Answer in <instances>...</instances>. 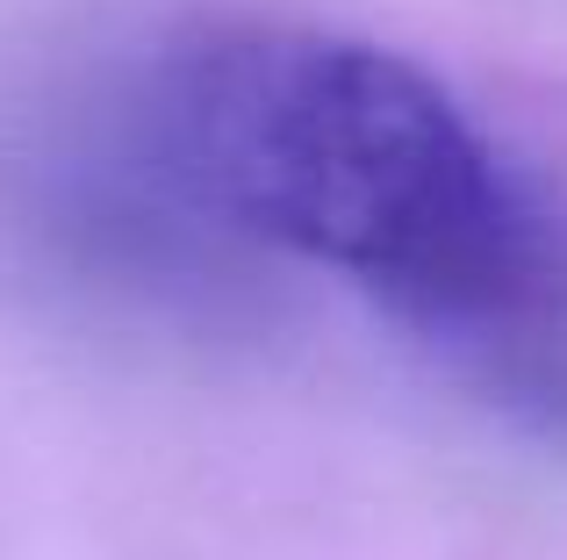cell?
Listing matches in <instances>:
<instances>
[{"mask_svg": "<svg viewBox=\"0 0 567 560\" xmlns=\"http://www.w3.org/2000/svg\"><path fill=\"white\" fill-rule=\"evenodd\" d=\"M158 152L223 230L331 267L431 323L546 302V230L424 65L317 29H245L158 86Z\"/></svg>", "mask_w": 567, "mask_h": 560, "instance_id": "1", "label": "cell"}, {"mask_svg": "<svg viewBox=\"0 0 567 560\" xmlns=\"http://www.w3.org/2000/svg\"><path fill=\"white\" fill-rule=\"evenodd\" d=\"M503 381L567 432V345H554V338H546V345H517L511 366H503Z\"/></svg>", "mask_w": 567, "mask_h": 560, "instance_id": "2", "label": "cell"}]
</instances>
